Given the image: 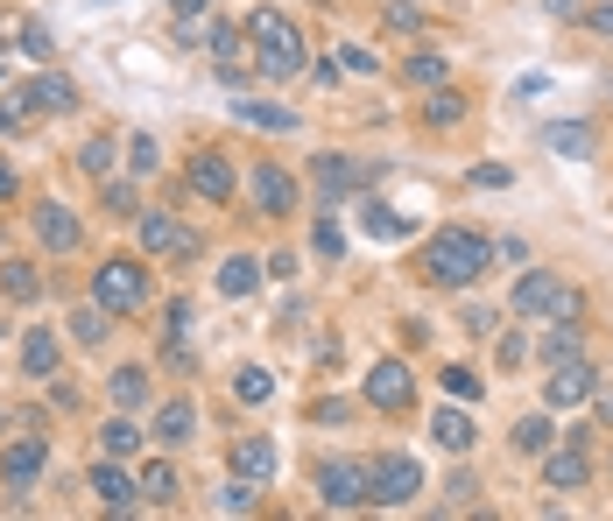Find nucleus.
Segmentation results:
<instances>
[{
    "instance_id": "7",
    "label": "nucleus",
    "mask_w": 613,
    "mask_h": 521,
    "mask_svg": "<svg viewBox=\"0 0 613 521\" xmlns=\"http://www.w3.org/2000/svg\"><path fill=\"white\" fill-rule=\"evenodd\" d=\"M543 402H550V409H579V402H592V366H585L579 353H571V360H550Z\"/></svg>"
},
{
    "instance_id": "35",
    "label": "nucleus",
    "mask_w": 613,
    "mask_h": 521,
    "mask_svg": "<svg viewBox=\"0 0 613 521\" xmlns=\"http://www.w3.org/2000/svg\"><path fill=\"white\" fill-rule=\"evenodd\" d=\"M480 388H487V381L472 374V366H445V395L451 402H480Z\"/></svg>"
},
{
    "instance_id": "37",
    "label": "nucleus",
    "mask_w": 613,
    "mask_h": 521,
    "mask_svg": "<svg viewBox=\"0 0 613 521\" xmlns=\"http://www.w3.org/2000/svg\"><path fill=\"white\" fill-rule=\"evenodd\" d=\"M402 79H409V85H445V56H409Z\"/></svg>"
},
{
    "instance_id": "5",
    "label": "nucleus",
    "mask_w": 613,
    "mask_h": 521,
    "mask_svg": "<svg viewBox=\"0 0 613 521\" xmlns=\"http://www.w3.org/2000/svg\"><path fill=\"white\" fill-rule=\"evenodd\" d=\"M416 487H424L416 458H367V508H409Z\"/></svg>"
},
{
    "instance_id": "4",
    "label": "nucleus",
    "mask_w": 613,
    "mask_h": 521,
    "mask_svg": "<svg viewBox=\"0 0 613 521\" xmlns=\"http://www.w3.org/2000/svg\"><path fill=\"white\" fill-rule=\"evenodd\" d=\"M508 311L515 317H579V296H571V289L558 282V275H543V268H529L522 282H515V296H508Z\"/></svg>"
},
{
    "instance_id": "20",
    "label": "nucleus",
    "mask_w": 613,
    "mask_h": 521,
    "mask_svg": "<svg viewBox=\"0 0 613 521\" xmlns=\"http://www.w3.org/2000/svg\"><path fill=\"white\" fill-rule=\"evenodd\" d=\"M276 466H282V451H276L268 437H240V444H233V472H247V479H268Z\"/></svg>"
},
{
    "instance_id": "10",
    "label": "nucleus",
    "mask_w": 613,
    "mask_h": 521,
    "mask_svg": "<svg viewBox=\"0 0 613 521\" xmlns=\"http://www.w3.org/2000/svg\"><path fill=\"white\" fill-rule=\"evenodd\" d=\"M35 240H43V247H56V254H71V247L85 240V226H79L64 205L50 198V205H35Z\"/></svg>"
},
{
    "instance_id": "41",
    "label": "nucleus",
    "mask_w": 613,
    "mask_h": 521,
    "mask_svg": "<svg viewBox=\"0 0 613 521\" xmlns=\"http://www.w3.org/2000/svg\"><path fill=\"white\" fill-rule=\"evenodd\" d=\"M79 163L92 169V177H113V142H85V148H79Z\"/></svg>"
},
{
    "instance_id": "3",
    "label": "nucleus",
    "mask_w": 613,
    "mask_h": 521,
    "mask_svg": "<svg viewBox=\"0 0 613 521\" xmlns=\"http://www.w3.org/2000/svg\"><path fill=\"white\" fill-rule=\"evenodd\" d=\"M92 303H100L106 317H134L148 303V268L142 261H106L100 275H92Z\"/></svg>"
},
{
    "instance_id": "39",
    "label": "nucleus",
    "mask_w": 613,
    "mask_h": 521,
    "mask_svg": "<svg viewBox=\"0 0 613 521\" xmlns=\"http://www.w3.org/2000/svg\"><path fill=\"white\" fill-rule=\"evenodd\" d=\"M156 163H163L156 156V134H134V142H127V169H134V177H148Z\"/></svg>"
},
{
    "instance_id": "44",
    "label": "nucleus",
    "mask_w": 613,
    "mask_h": 521,
    "mask_svg": "<svg viewBox=\"0 0 613 521\" xmlns=\"http://www.w3.org/2000/svg\"><path fill=\"white\" fill-rule=\"evenodd\" d=\"M472 184H480V190H501L508 169H501V163H480V169H472Z\"/></svg>"
},
{
    "instance_id": "46",
    "label": "nucleus",
    "mask_w": 613,
    "mask_h": 521,
    "mask_svg": "<svg viewBox=\"0 0 613 521\" xmlns=\"http://www.w3.org/2000/svg\"><path fill=\"white\" fill-rule=\"evenodd\" d=\"M592 402H600V423L613 430V388H600V381H592Z\"/></svg>"
},
{
    "instance_id": "27",
    "label": "nucleus",
    "mask_w": 613,
    "mask_h": 521,
    "mask_svg": "<svg viewBox=\"0 0 613 521\" xmlns=\"http://www.w3.org/2000/svg\"><path fill=\"white\" fill-rule=\"evenodd\" d=\"M212 508H219V514H254V508H261V493H254V479H247V472H240V479H226V487H219V500H212Z\"/></svg>"
},
{
    "instance_id": "17",
    "label": "nucleus",
    "mask_w": 613,
    "mask_h": 521,
    "mask_svg": "<svg viewBox=\"0 0 613 521\" xmlns=\"http://www.w3.org/2000/svg\"><path fill=\"white\" fill-rule=\"evenodd\" d=\"M92 493H100V508H113V514H127L134 500H142V487H134L121 466H92Z\"/></svg>"
},
{
    "instance_id": "12",
    "label": "nucleus",
    "mask_w": 613,
    "mask_h": 521,
    "mask_svg": "<svg viewBox=\"0 0 613 521\" xmlns=\"http://www.w3.org/2000/svg\"><path fill=\"white\" fill-rule=\"evenodd\" d=\"M254 205L268 211V219H282V211H297V177H282L276 163L254 169Z\"/></svg>"
},
{
    "instance_id": "33",
    "label": "nucleus",
    "mask_w": 613,
    "mask_h": 521,
    "mask_svg": "<svg viewBox=\"0 0 613 521\" xmlns=\"http://www.w3.org/2000/svg\"><path fill=\"white\" fill-rule=\"evenodd\" d=\"M458 113H466V100H458L451 85H437V92H430V106H424V121H430V127H451Z\"/></svg>"
},
{
    "instance_id": "24",
    "label": "nucleus",
    "mask_w": 613,
    "mask_h": 521,
    "mask_svg": "<svg viewBox=\"0 0 613 521\" xmlns=\"http://www.w3.org/2000/svg\"><path fill=\"white\" fill-rule=\"evenodd\" d=\"M71 100H79V92H71V79H35V85L22 92V106H29V113H64Z\"/></svg>"
},
{
    "instance_id": "9",
    "label": "nucleus",
    "mask_w": 613,
    "mask_h": 521,
    "mask_svg": "<svg viewBox=\"0 0 613 521\" xmlns=\"http://www.w3.org/2000/svg\"><path fill=\"white\" fill-rule=\"evenodd\" d=\"M409 395H416V381H409V366H402V360H381L374 366V374H367V402H374V409H409Z\"/></svg>"
},
{
    "instance_id": "6",
    "label": "nucleus",
    "mask_w": 613,
    "mask_h": 521,
    "mask_svg": "<svg viewBox=\"0 0 613 521\" xmlns=\"http://www.w3.org/2000/svg\"><path fill=\"white\" fill-rule=\"evenodd\" d=\"M318 500H324V508H367V466H360V458L324 466L318 472Z\"/></svg>"
},
{
    "instance_id": "15",
    "label": "nucleus",
    "mask_w": 613,
    "mask_h": 521,
    "mask_svg": "<svg viewBox=\"0 0 613 521\" xmlns=\"http://www.w3.org/2000/svg\"><path fill=\"white\" fill-rule=\"evenodd\" d=\"M43 458H50V444H43V437H14L8 451H0V472H8L14 487H29V479L43 472Z\"/></svg>"
},
{
    "instance_id": "45",
    "label": "nucleus",
    "mask_w": 613,
    "mask_h": 521,
    "mask_svg": "<svg viewBox=\"0 0 613 521\" xmlns=\"http://www.w3.org/2000/svg\"><path fill=\"white\" fill-rule=\"evenodd\" d=\"M522 353H529L522 332H508V338H501V366H522Z\"/></svg>"
},
{
    "instance_id": "36",
    "label": "nucleus",
    "mask_w": 613,
    "mask_h": 521,
    "mask_svg": "<svg viewBox=\"0 0 613 521\" xmlns=\"http://www.w3.org/2000/svg\"><path fill=\"white\" fill-rule=\"evenodd\" d=\"M71 338H79V345H100L106 338V311H100V303H85V311L71 317Z\"/></svg>"
},
{
    "instance_id": "26",
    "label": "nucleus",
    "mask_w": 613,
    "mask_h": 521,
    "mask_svg": "<svg viewBox=\"0 0 613 521\" xmlns=\"http://www.w3.org/2000/svg\"><path fill=\"white\" fill-rule=\"evenodd\" d=\"M233 395L247 402V409H261V402L276 395V374H268V366H240V374H233Z\"/></svg>"
},
{
    "instance_id": "13",
    "label": "nucleus",
    "mask_w": 613,
    "mask_h": 521,
    "mask_svg": "<svg viewBox=\"0 0 613 521\" xmlns=\"http://www.w3.org/2000/svg\"><path fill=\"white\" fill-rule=\"evenodd\" d=\"M190 190L212 198V205H226V198H233V163H226V156H190Z\"/></svg>"
},
{
    "instance_id": "8",
    "label": "nucleus",
    "mask_w": 613,
    "mask_h": 521,
    "mask_svg": "<svg viewBox=\"0 0 613 521\" xmlns=\"http://www.w3.org/2000/svg\"><path fill=\"white\" fill-rule=\"evenodd\" d=\"M142 247H148V254H169V261H190V254H198V233L177 226L169 211H142Z\"/></svg>"
},
{
    "instance_id": "1",
    "label": "nucleus",
    "mask_w": 613,
    "mask_h": 521,
    "mask_svg": "<svg viewBox=\"0 0 613 521\" xmlns=\"http://www.w3.org/2000/svg\"><path fill=\"white\" fill-rule=\"evenodd\" d=\"M487 261H493V247L472 233V226H445V233L430 240V254H424V268H430L437 289H466V282H480Z\"/></svg>"
},
{
    "instance_id": "48",
    "label": "nucleus",
    "mask_w": 613,
    "mask_h": 521,
    "mask_svg": "<svg viewBox=\"0 0 613 521\" xmlns=\"http://www.w3.org/2000/svg\"><path fill=\"white\" fill-rule=\"evenodd\" d=\"M8 198H14V169L0 163V205H8Z\"/></svg>"
},
{
    "instance_id": "14",
    "label": "nucleus",
    "mask_w": 613,
    "mask_h": 521,
    "mask_svg": "<svg viewBox=\"0 0 613 521\" xmlns=\"http://www.w3.org/2000/svg\"><path fill=\"white\" fill-rule=\"evenodd\" d=\"M430 437H437V444H445V451H451V458H466V451H472V444H480V430H472V416H466V409H451V402H445V409H437V416H430Z\"/></svg>"
},
{
    "instance_id": "49",
    "label": "nucleus",
    "mask_w": 613,
    "mask_h": 521,
    "mask_svg": "<svg viewBox=\"0 0 613 521\" xmlns=\"http://www.w3.org/2000/svg\"><path fill=\"white\" fill-rule=\"evenodd\" d=\"M543 8H550V14H579V0H543Z\"/></svg>"
},
{
    "instance_id": "18",
    "label": "nucleus",
    "mask_w": 613,
    "mask_h": 521,
    "mask_svg": "<svg viewBox=\"0 0 613 521\" xmlns=\"http://www.w3.org/2000/svg\"><path fill=\"white\" fill-rule=\"evenodd\" d=\"M543 148H550V156H564V163H585L592 148H600V134H592L585 121H564V127L543 134Z\"/></svg>"
},
{
    "instance_id": "43",
    "label": "nucleus",
    "mask_w": 613,
    "mask_h": 521,
    "mask_svg": "<svg viewBox=\"0 0 613 521\" xmlns=\"http://www.w3.org/2000/svg\"><path fill=\"white\" fill-rule=\"evenodd\" d=\"M22 50H29V56H50L56 43H50V29H43V22H22Z\"/></svg>"
},
{
    "instance_id": "51",
    "label": "nucleus",
    "mask_w": 613,
    "mask_h": 521,
    "mask_svg": "<svg viewBox=\"0 0 613 521\" xmlns=\"http://www.w3.org/2000/svg\"><path fill=\"white\" fill-rule=\"evenodd\" d=\"M0 79H8V56H0Z\"/></svg>"
},
{
    "instance_id": "32",
    "label": "nucleus",
    "mask_w": 613,
    "mask_h": 521,
    "mask_svg": "<svg viewBox=\"0 0 613 521\" xmlns=\"http://www.w3.org/2000/svg\"><path fill=\"white\" fill-rule=\"evenodd\" d=\"M100 205L113 211V219H142V198H134V184H113V177H106V190H100Z\"/></svg>"
},
{
    "instance_id": "2",
    "label": "nucleus",
    "mask_w": 613,
    "mask_h": 521,
    "mask_svg": "<svg viewBox=\"0 0 613 521\" xmlns=\"http://www.w3.org/2000/svg\"><path fill=\"white\" fill-rule=\"evenodd\" d=\"M247 35L261 43V71H268V79H297V71H303V35H297L290 14L261 8L254 22H247Z\"/></svg>"
},
{
    "instance_id": "11",
    "label": "nucleus",
    "mask_w": 613,
    "mask_h": 521,
    "mask_svg": "<svg viewBox=\"0 0 613 521\" xmlns=\"http://www.w3.org/2000/svg\"><path fill=\"white\" fill-rule=\"evenodd\" d=\"M543 479H550L558 493H579L585 479H592V458L579 451V444H564V451H543Z\"/></svg>"
},
{
    "instance_id": "50",
    "label": "nucleus",
    "mask_w": 613,
    "mask_h": 521,
    "mask_svg": "<svg viewBox=\"0 0 613 521\" xmlns=\"http://www.w3.org/2000/svg\"><path fill=\"white\" fill-rule=\"evenodd\" d=\"M169 8H177V14H198V8H205V0H169Z\"/></svg>"
},
{
    "instance_id": "40",
    "label": "nucleus",
    "mask_w": 613,
    "mask_h": 521,
    "mask_svg": "<svg viewBox=\"0 0 613 521\" xmlns=\"http://www.w3.org/2000/svg\"><path fill=\"white\" fill-rule=\"evenodd\" d=\"M311 247H318V254H346V226H339V219H318V226H311Z\"/></svg>"
},
{
    "instance_id": "42",
    "label": "nucleus",
    "mask_w": 613,
    "mask_h": 521,
    "mask_svg": "<svg viewBox=\"0 0 613 521\" xmlns=\"http://www.w3.org/2000/svg\"><path fill=\"white\" fill-rule=\"evenodd\" d=\"M571 353H579V332H571V324H564V332H550V338H543V360H571Z\"/></svg>"
},
{
    "instance_id": "22",
    "label": "nucleus",
    "mask_w": 613,
    "mask_h": 521,
    "mask_svg": "<svg viewBox=\"0 0 613 521\" xmlns=\"http://www.w3.org/2000/svg\"><path fill=\"white\" fill-rule=\"evenodd\" d=\"M254 282H261V261H254V254H226V268H219V296H226V303H240Z\"/></svg>"
},
{
    "instance_id": "34",
    "label": "nucleus",
    "mask_w": 613,
    "mask_h": 521,
    "mask_svg": "<svg viewBox=\"0 0 613 521\" xmlns=\"http://www.w3.org/2000/svg\"><path fill=\"white\" fill-rule=\"evenodd\" d=\"M205 50L219 56V71H226V64H247V50H240V29H226V22H219L212 35H205Z\"/></svg>"
},
{
    "instance_id": "31",
    "label": "nucleus",
    "mask_w": 613,
    "mask_h": 521,
    "mask_svg": "<svg viewBox=\"0 0 613 521\" xmlns=\"http://www.w3.org/2000/svg\"><path fill=\"white\" fill-rule=\"evenodd\" d=\"M113 402H121V409L148 402V374H142V366H121V374H113Z\"/></svg>"
},
{
    "instance_id": "21",
    "label": "nucleus",
    "mask_w": 613,
    "mask_h": 521,
    "mask_svg": "<svg viewBox=\"0 0 613 521\" xmlns=\"http://www.w3.org/2000/svg\"><path fill=\"white\" fill-rule=\"evenodd\" d=\"M22 366H29V381L56 374V332H50V324H35V332L22 338Z\"/></svg>"
},
{
    "instance_id": "16",
    "label": "nucleus",
    "mask_w": 613,
    "mask_h": 521,
    "mask_svg": "<svg viewBox=\"0 0 613 521\" xmlns=\"http://www.w3.org/2000/svg\"><path fill=\"white\" fill-rule=\"evenodd\" d=\"M311 177H318V190H324V198H346V190H360V184H367V169H360V163H346V156H318V163H311Z\"/></svg>"
},
{
    "instance_id": "19",
    "label": "nucleus",
    "mask_w": 613,
    "mask_h": 521,
    "mask_svg": "<svg viewBox=\"0 0 613 521\" xmlns=\"http://www.w3.org/2000/svg\"><path fill=\"white\" fill-rule=\"evenodd\" d=\"M233 121L261 127V134H297V113L290 106H268V100H233Z\"/></svg>"
},
{
    "instance_id": "30",
    "label": "nucleus",
    "mask_w": 613,
    "mask_h": 521,
    "mask_svg": "<svg viewBox=\"0 0 613 521\" xmlns=\"http://www.w3.org/2000/svg\"><path fill=\"white\" fill-rule=\"evenodd\" d=\"M360 211H367V233H374V240H402V233H409V219L388 211V205H360Z\"/></svg>"
},
{
    "instance_id": "29",
    "label": "nucleus",
    "mask_w": 613,
    "mask_h": 521,
    "mask_svg": "<svg viewBox=\"0 0 613 521\" xmlns=\"http://www.w3.org/2000/svg\"><path fill=\"white\" fill-rule=\"evenodd\" d=\"M134 487H142L148 508H169V500H177V472H169V466H148L142 479H134Z\"/></svg>"
},
{
    "instance_id": "28",
    "label": "nucleus",
    "mask_w": 613,
    "mask_h": 521,
    "mask_svg": "<svg viewBox=\"0 0 613 521\" xmlns=\"http://www.w3.org/2000/svg\"><path fill=\"white\" fill-rule=\"evenodd\" d=\"M515 451H522V458H543V451H550V416H522V423H515Z\"/></svg>"
},
{
    "instance_id": "38",
    "label": "nucleus",
    "mask_w": 613,
    "mask_h": 521,
    "mask_svg": "<svg viewBox=\"0 0 613 521\" xmlns=\"http://www.w3.org/2000/svg\"><path fill=\"white\" fill-rule=\"evenodd\" d=\"M100 444H106V458H127L134 444H142V430H134V423H106V430H100Z\"/></svg>"
},
{
    "instance_id": "23",
    "label": "nucleus",
    "mask_w": 613,
    "mask_h": 521,
    "mask_svg": "<svg viewBox=\"0 0 613 521\" xmlns=\"http://www.w3.org/2000/svg\"><path fill=\"white\" fill-rule=\"evenodd\" d=\"M0 296L8 303H35L43 296V275H35L29 261H0Z\"/></svg>"
},
{
    "instance_id": "25",
    "label": "nucleus",
    "mask_w": 613,
    "mask_h": 521,
    "mask_svg": "<svg viewBox=\"0 0 613 521\" xmlns=\"http://www.w3.org/2000/svg\"><path fill=\"white\" fill-rule=\"evenodd\" d=\"M190 430H198V409H190V402H163L156 409V444H184Z\"/></svg>"
},
{
    "instance_id": "47",
    "label": "nucleus",
    "mask_w": 613,
    "mask_h": 521,
    "mask_svg": "<svg viewBox=\"0 0 613 521\" xmlns=\"http://www.w3.org/2000/svg\"><path fill=\"white\" fill-rule=\"evenodd\" d=\"M585 22H592V29H600V35H613V0H606V8H592V14H585Z\"/></svg>"
}]
</instances>
